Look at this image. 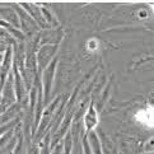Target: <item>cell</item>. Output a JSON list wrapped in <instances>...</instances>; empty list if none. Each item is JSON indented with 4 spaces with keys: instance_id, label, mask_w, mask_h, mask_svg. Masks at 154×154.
<instances>
[{
    "instance_id": "obj_1",
    "label": "cell",
    "mask_w": 154,
    "mask_h": 154,
    "mask_svg": "<svg viewBox=\"0 0 154 154\" xmlns=\"http://www.w3.org/2000/svg\"><path fill=\"white\" fill-rule=\"evenodd\" d=\"M135 120L141 125H144L145 128H154V107L149 106L139 109L135 113Z\"/></svg>"
},
{
    "instance_id": "obj_2",
    "label": "cell",
    "mask_w": 154,
    "mask_h": 154,
    "mask_svg": "<svg viewBox=\"0 0 154 154\" xmlns=\"http://www.w3.org/2000/svg\"><path fill=\"white\" fill-rule=\"evenodd\" d=\"M83 124H84V128L87 131L94 130L98 126V124H100V116H98V112L94 106H91L88 108V111L84 116V120H83Z\"/></svg>"
},
{
    "instance_id": "obj_3",
    "label": "cell",
    "mask_w": 154,
    "mask_h": 154,
    "mask_svg": "<svg viewBox=\"0 0 154 154\" xmlns=\"http://www.w3.org/2000/svg\"><path fill=\"white\" fill-rule=\"evenodd\" d=\"M85 47L89 52H96L98 48H100V41H98L97 38H91V40L87 41Z\"/></svg>"
},
{
    "instance_id": "obj_4",
    "label": "cell",
    "mask_w": 154,
    "mask_h": 154,
    "mask_svg": "<svg viewBox=\"0 0 154 154\" xmlns=\"http://www.w3.org/2000/svg\"><path fill=\"white\" fill-rule=\"evenodd\" d=\"M139 15H140V18L143 19V18H146V17H148V13L145 12V10H140V12H139Z\"/></svg>"
},
{
    "instance_id": "obj_5",
    "label": "cell",
    "mask_w": 154,
    "mask_h": 154,
    "mask_svg": "<svg viewBox=\"0 0 154 154\" xmlns=\"http://www.w3.org/2000/svg\"><path fill=\"white\" fill-rule=\"evenodd\" d=\"M152 9H153V13H154V5H153V7H152Z\"/></svg>"
}]
</instances>
